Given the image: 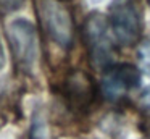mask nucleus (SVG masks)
Listing matches in <instances>:
<instances>
[{
    "instance_id": "f257e3e1",
    "label": "nucleus",
    "mask_w": 150,
    "mask_h": 139,
    "mask_svg": "<svg viewBox=\"0 0 150 139\" xmlns=\"http://www.w3.org/2000/svg\"><path fill=\"white\" fill-rule=\"evenodd\" d=\"M37 18L45 36L63 50H69L74 41V21L63 0H34Z\"/></svg>"
},
{
    "instance_id": "f03ea898",
    "label": "nucleus",
    "mask_w": 150,
    "mask_h": 139,
    "mask_svg": "<svg viewBox=\"0 0 150 139\" xmlns=\"http://www.w3.org/2000/svg\"><path fill=\"white\" fill-rule=\"evenodd\" d=\"M7 39L16 70L33 74L39 60V39L34 24L26 19H13L7 26Z\"/></svg>"
},
{
    "instance_id": "7ed1b4c3",
    "label": "nucleus",
    "mask_w": 150,
    "mask_h": 139,
    "mask_svg": "<svg viewBox=\"0 0 150 139\" xmlns=\"http://www.w3.org/2000/svg\"><path fill=\"white\" fill-rule=\"evenodd\" d=\"M108 23L123 47L136 45L142 37V15L134 0H113L108 8Z\"/></svg>"
},
{
    "instance_id": "20e7f679",
    "label": "nucleus",
    "mask_w": 150,
    "mask_h": 139,
    "mask_svg": "<svg viewBox=\"0 0 150 139\" xmlns=\"http://www.w3.org/2000/svg\"><path fill=\"white\" fill-rule=\"evenodd\" d=\"M84 41L91 61L97 70H107L115 58V47L108 34V23L103 15L92 13L84 21Z\"/></svg>"
},
{
    "instance_id": "39448f33",
    "label": "nucleus",
    "mask_w": 150,
    "mask_h": 139,
    "mask_svg": "<svg viewBox=\"0 0 150 139\" xmlns=\"http://www.w3.org/2000/svg\"><path fill=\"white\" fill-rule=\"evenodd\" d=\"M66 105L74 113H87L95 103V86L87 73L74 70L66 76L62 87Z\"/></svg>"
},
{
    "instance_id": "423d86ee",
    "label": "nucleus",
    "mask_w": 150,
    "mask_h": 139,
    "mask_svg": "<svg viewBox=\"0 0 150 139\" xmlns=\"http://www.w3.org/2000/svg\"><path fill=\"white\" fill-rule=\"evenodd\" d=\"M140 73L134 65L121 63L107 68L103 78H102V92L105 99L116 102L123 99L132 89L139 87Z\"/></svg>"
},
{
    "instance_id": "0eeeda50",
    "label": "nucleus",
    "mask_w": 150,
    "mask_h": 139,
    "mask_svg": "<svg viewBox=\"0 0 150 139\" xmlns=\"http://www.w3.org/2000/svg\"><path fill=\"white\" fill-rule=\"evenodd\" d=\"M31 139H49V128L44 112L34 113L33 126H31Z\"/></svg>"
},
{
    "instance_id": "6e6552de",
    "label": "nucleus",
    "mask_w": 150,
    "mask_h": 139,
    "mask_svg": "<svg viewBox=\"0 0 150 139\" xmlns=\"http://www.w3.org/2000/svg\"><path fill=\"white\" fill-rule=\"evenodd\" d=\"M137 60L144 70L150 71V41H145L137 48Z\"/></svg>"
},
{
    "instance_id": "1a4fd4ad",
    "label": "nucleus",
    "mask_w": 150,
    "mask_h": 139,
    "mask_svg": "<svg viewBox=\"0 0 150 139\" xmlns=\"http://www.w3.org/2000/svg\"><path fill=\"white\" fill-rule=\"evenodd\" d=\"M24 3V0H0V8L4 11H15Z\"/></svg>"
},
{
    "instance_id": "9d476101",
    "label": "nucleus",
    "mask_w": 150,
    "mask_h": 139,
    "mask_svg": "<svg viewBox=\"0 0 150 139\" xmlns=\"http://www.w3.org/2000/svg\"><path fill=\"white\" fill-rule=\"evenodd\" d=\"M140 103H142V107L150 113V87H147L142 92V96H140Z\"/></svg>"
},
{
    "instance_id": "9b49d317",
    "label": "nucleus",
    "mask_w": 150,
    "mask_h": 139,
    "mask_svg": "<svg viewBox=\"0 0 150 139\" xmlns=\"http://www.w3.org/2000/svg\"><path fill=\"white\" fill-rule=\"evenodd\" d=\"M5 66V53H4V47L0 44V70Z\"/></svg>"
},
{
    "instance_id": "f8f14e48",
    "label": "nucleus",
    "mask_w": 150,
    "mask_h": 139,
    "mask_svg": "<svg viewBox=\"0 0 150 139\" xmlns=\"http://www.w3.org/2000/svg\"><path fill=\"white\" fill-rule=\"evenodd\" d=\"M145 2H147V3H149V6H150V0H145Z\"/></svg>"
}]
</instances>
